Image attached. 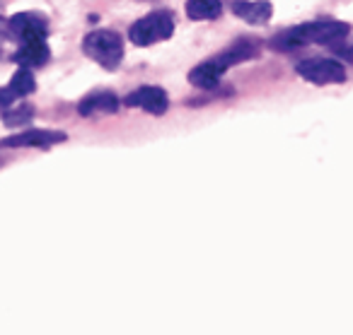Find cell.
<instances>
[{
	"mask_svg": "<svg viewBox=\"0 0 353 335\" xmlns=\"http://www.w3.org/2000/svg\"><path fill=\"white\" fill-rule=\"evenodd\" d=\"M351 32V27L346 22H336V20H317V22H305V25L290 27L283 30L269 41L271 49L276 51H295L303 49L307 44H339L343 41Z\"/></svg>",
	"mask_w": 353,
	"mask_h": 335,
	"instance_id": "obj_1",
	"label": "cell"
},
{
	"mask_svg": "<svg viewBox=\"0 0 353 335\" xmlns=\"http://www.w3.org/2000/svg\"><path fill=\"white\" fill-rule=\"evenodd\" d=\"M83 51L102 68L114 70L123 58V41L112 30H94L83 39Z\"/></svg>",
	"mask_w": 353,
	"mask_h": 335,
	"instance_id": "obj_2",
	"label": "cell"
},
{
	"mask_svg": "<svg viewBox=\"0 0 353 335\" xmlns=\"http://www.w3.org/2000/svg\"><path fill=\"white\" fill-rule=\"evenodd\" d=\"M174 32V20L170 12L155 10L150 15L141 17L138 22H133V27L128 30V39L136 46H152L157 41H165Z\"/></svg>",
	"mask_w": 353,
	"mask_h": 335,
	"instance_id": "obj_3",
	"label": "cell"
},
{
	"mask_svg": "<svg viewBox=\"0 0 353 335\" xmlns=\"http://www.w3.org/2000/svg\"><path fill=\"white\" fill-rule=\"evenodd\" d=\"M300 78L312 85H336L346 80V68L334 58H307L295 65Z\"/></svg>",
	"mask_w": 353,
	"mask_h": 335,
	"instance_id": "obj_4",
	"label": "cell"
},
{
	"mask_svg": "<svg viewBox=\"0 0 353 335\" xmlns=\"http://www.w3.org/2000/svg\"><path fill=\"white\" fill-rule=\"evenodd\" d=\"M65 140V133L61 131H44V128H30L17 136L3 138L0 147H54Z\"/></svg>",
	"mask_w": 353,
	"mask_h": 335,
	"instance_id": "obj_5",
	"label": "cell"
},
{
	"mask_svg": "<svg viewBox=\"0 0 353 335\" xmlns=\"http://www.w3.org/2000/svg\"><path fill=\"white\" fill-rule=\"evenodd\" d=\"M126 107H133V109H143V111L148 114H155V116H160V114L167 111V107H170V99H167V92L160 87H150V85H145V87H138L136 92H131L126 97Z\"/></svg>",
	"mask_w": 353,
	"mask_h": 335,
	"instance_id": "obj_6",
	"label": "cell"
},
{
	"mask_svg": "<svg viewBox=\"0 0 353 335\" xmlns=\"http://www.w3.org/2000/svg\"><path fill=\"white\" fill-rule=\"evenodd\" d=\"M8 27H10V32L17 39H22V44L25 41L46 39V32H49L46 17H41L39 12H20V15H15L8 22Z\"/></svg>",
	"mask_w": 353,
	"mask_h": 335,
	"instance_id": "obj_7",
	"label": "cell"
},
{
	"mask_svg": "<svg viewBox=\"0 0 353 335\" xmlns=\"http://www.w3.org/2000/svg\"><path fill=\"white\" fill-rule=\"evenodd\" d=\"M256 51H259V41H254V39H237L235 44L228 46L223 54H218L216 58H211V65L221 75H225L228 68L242 63V61H250L252 56H256Z\"/></svg>",
	"mask_w": 353,
	"mask_h": 335,
	"instance_id": "obj_8",
	"label": "cell"
},
{
	"mask_svg": "<svg viewBox=\"0 0 353 335\" xmlns=\"http://www.w3.org/2000/svg\"><path fill=\"white\" fill-rule=\"evenodd\" d=\"M34 87H37V80H34V75H32V70L20 68L15 75H12L10 85L0 87V109H10L17 99L34 92Z\"/></svg>",
	"mask_w": 353,
	"mask_h": 335,
	"instance_id": "obj_9",
	"label": "cell"
},
{
	"mask_svg": "<svg viewBox=\"0 0 353 335\" xmlns=\"http://www.w3.org/2000/svg\"><path fill=\"white\" fill-rule=\"evenodd\" d=\"M15 63H20L22 70H30V68H41V65L49 63L51 58V51L46 46V39H37V41H25V44L17 49V54L12 56Z\"/></svg>",
	"mask_w": 353,
	"mask_h": 335,
	"instance_id": "obj_10",
	"label": "cell"
},
{
	"mask_svg": "<svg viewBox=\"0 0 353 335\" xmlns=\"http://www.w3.org/2000/svg\"><path fill=\"white\" fill-rule=\"evenodd\" d=\"M119 109V99L112 92H92L78 104V111L83 116H92V114H114Z\"/></svg>",
	"mask_w": 353,
	"mask_h": 335,
	"instance_id": "obj_11",
	"label": "cell"
},
{
	"mask_svg": "<svg viewBox=\"0 0 353 335\" xmlns=\"http://www.w3.org/2000/svg\"><path fill=\"white\" fill-rule=\"evenodd\" d=\"M232 12L242 20H247L250 25H261V22H269L271 17V3H252V0H242V3H232Z\"/></svg>",
	"mask_w": 353,
	"mask_h": 335,
	"instance_id": "obj_12",
	"label": "cell"
},
{
	"mask_svg": "<svg viewBox=\"0 0 353 335\" xmlns=\"http://www.w3.org/2000/svg\"><path fill=\"white\" fill-rule=\"evenodd\" d=\"M221 10L223 6L216 0H192V3H187V15L192 20H213V17L221 15Z\"/></svg>",
	"mask_w": 353,
	"mask_h": 335,
	"instance_id": "obj_13",
	"label": "cell"
},
{
	"mask_svg": "<svg viewBox=\"0 0 353 335\" xmlns=\"http://www.w3.org/2000/svg\"><path fill=\"white\" fill-rule=\"evenodd\" d=\"M32 107L30 104H22V107H17L15 111H6V123L8 126H15V123H27L32 118Z\"/></svg>",
	"mask_w": 353,
	"mask_h": 335,
	"instance_id": "obj_14",
	"label": "cell"
},
{
	"mask_svg": "<svg viewBox=\"0 0 353 335\" xmlns=\"http://www.w3.org/2000/svg\"><path fill=\"white\" fill-rule=\"evenodd\" d=\"M339 54H341L343 58H348L353 63V46H351V49H339Z\"/></svg>",
	"mask_w": 353,
	"mask_h": 335,
	"instance_id": "obj_15",
	"label": "cell"
}]
</instances>
